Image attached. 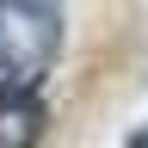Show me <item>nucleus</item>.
<instances>
[{
    "label": "nucleus",
    "mask_w": 148,
    "mask_h": 148,
    "mask_svg": "<svg viewBox=\"0 0 148 148\" xmlns=\"http://www.w3.org/2000/svg\"><path fill=\"white\" fill-rule=\"evenodd\" d=\"M68 49L62 0H0V92H43Z\"/></svg>",
    "instance_id": "nucleus-1"
},
{
    "label": "nucleus",
    "mask_w": 148,
    "mask_h": 148,
    "mask_svg": "<svg viewBox=\"0 0 148 148\" xmlns=\"http://www.w3.org/2000/svg\"><path fill=\"white\" fill-rule=\"evenodd\" d=\"M49 105L43 92H0V148H43Z\"/></svg>",
    "instance_id": "nucleus-2"
},
{
    "label": "nucleus",
    "mask_w": 148,
    "mask_h": 148,
    "mask_svg": "<svg viewBox=\"0 0 148 148\" xmlns=\"http://www.w3.org/2000/svg\"><path fill=\"white\" fill-rule=\"evenodd\" d=\"M123 148H148V123H142V130H130V136H123Z\"/></svg>",
    "instance_id": "nucleus-3"
}]
</instances>
